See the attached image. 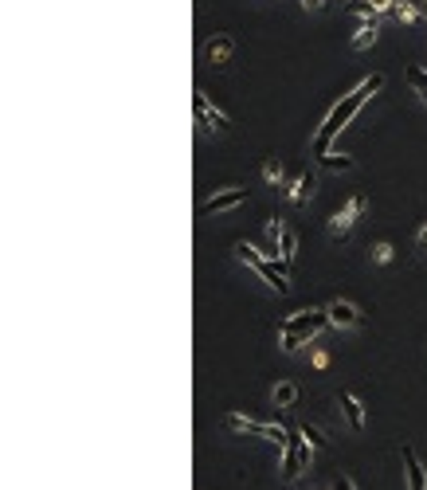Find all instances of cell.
<instances>
[{
	"label": "cell",
	"instance_id": "23",
	"mask_svg": "<svg viewBox=\"0 0 427 490\" xmlns=\"http://www.w3.org/2000/svg\"><path fill=\"white\" fill-rule=\"evenodd\" d=\"M372 259L388 263V259H392V244H377V247H372Z\"/></svg>",
	"mask_w": 427,
	"mask_h": 490
},
{
	"label": "cell",
	"instance_id": "25",
	"mask_svg": "<svg viewBox=\"0 0 427 490\" xmlns=\"http://www.w3.org/2000/svg\"><path fill=\"white\" fill-rule=\"evenodd\" d=\"M416 247H419V251H427V224H423V228H419V236H416Z\"/></svg>",
	"mask_w": 427,
	"mask_h": 490
},
{
	"label": "cell",
	"instance_id": "18",
	"mask_svg": "<svg viewBox=\"0 0 427 490\" xmlns=\"http://www.w3.org/2000/svg\"><path fill=\"white\" fill-rule=\"evenodd\" d=\"M263 177H267V181H283V161L267 157V165H263Z\"/></svg>",
	"mask_w": 427,
	"mask_h": 490
},
{
	"label": "cell",
	"instance_id": "27",
	"mask_svg": "<svg viewBox=\"0 0 427 490\" xmlns=\"http://www.w3.org/2000/svg\"><path fill=\"white\" fill-rule=\"evenodd\" d=\"M302 8H310V12H318V8H326V0H302Z\"/></svg>",
	"mask_w": 427,
	"mask_h": 490
},
{
	"label": "cell",
	"instance_id": "13",
	"mask_svg": "<svg viewBox=\"0 0 427 490\" xmlns=\"http://www.w3.org/2000/svg\"><path fill=\"white\" fill-rule=\"evenodd\" d=\"M377 32H380V28H377V16H365V24H360V32L357 35H353V47H369V43H377Z\"/></svg>",
	"mask_w": 427,
	"mask_h": 490
},
{
	"label": "cell",
	"instance_id": "15",
	"mask_svg": "<svg viewBox=\"0 0 427 490\" xmlns=\"http://www.w3.org/2000/svg\"><path fill=\"white\" fill-rule=\"evenodd\" d=\"M294 251H298V236H294V232L286 228L283 236H278V255H283V263H290V259H294Z\"/></svg>",
	"mask_w": 427,
	"mask_h": 490
},
{
	"label": "cell",
	"instance_id": "11",
	"mask_svg": "<svg viewBox=\"0 0 427 490\" xmlns=\"http://www.w3.org/2000/svg\"><path fill=\"white\" fill-rule=\"evenodd\" d=\"M337 404H341L345 420H349L353 428H365V408H360V400L353 397V392H337Z\"/></svg>",
	"mask_w": 427,
	"mask_h": 490
},
{
	"label": "cell",
	"instance_id": "24",
	"mask_svg": "<svg viewBox=\"0 0 427 490\" xmlns=\"http://www.w3.org/2000/svg\"><path fill=\"white\" fill-rule=\"evenodd\" d=\"M267 232H271V236L278 239V236H283V232H286V224L278 220V216H271V220H267Z\"/></svg>",
	"mask_w": 427,
	"mask_h": 490
},
{
	"label": "cell",
	"instance_id": "19",
	"mask_svg": "<svg viewBox=\"0 0 427 490\" xmlns=\"http://www.w3.org/2000/svg\"><path fill=\"white\" fill-rule=\"evenodd\" d=\"M349 12H353V16H377L372 0H349Z\"/></svg>",
	"mask_w": 427,
	"mask_h": 490
},
{
	"label": "cell",
	"instance_id": "10",
	"mask_svg": "<svg viewBox=\"0 0 427 490\" xmlns=\"http://www.w3.org/2000/svg\"><path fill=\"white\" fill-rule=\"evenodd\" d=\"M232 51H235V40H232V35H224V32H220V35H212V40L204 43V59H208V63H216V67H220V63H227V59H232Z\"/></svg>",
	"mask_w": 427,
	"mask_h": 490
},
{
	"label": "cell",
	"instance_id": "9",
	"mask_svg": "<svg viewBox=\"0 0 427 490\" xmlns=\"http://www.w3.org/2000/svg\"><path fill=\"white\" fill-rule=\"evenodd\" d=\"M326 314H329V326H345V330H357V326H360V310L353 302H341V298L329 302Z\"/></svg>",
	"mask_w": 427,
	"mask_h": 490
},
{
	"label": "cell",
	"instance_id": "26",
	"mask_svg": "<svg viewBox=\"0 0 427 490\" xmlns=\"http://www.w3.org/2000/svg\"><path fill=\"white\" fill-rule=\"evenodd\" d=\"M334 490H357V486H353V479H345V474H341V479L334 482Z\"/></svg>",
	"mask_w": 427,
	"mask_h": 490
},
{
	"label": "cell",
	"instance_id": "12",
	"mask_svg": "<svg viewBox=\"0 0 427 490\" xmlns=\"http://www.w3.org/2000/svg\"><path fill=\"white\" fill-rule=\"evenodd\" d=\"M314 193H318V177L306 169V173L298 177V185L290 188V196H294V204H306V200H314Z\"/></svg>",
	"mask_w": 427,
	"mask_h": 490
},
{
	"label": "cell",
	"instance_id": "20",
	"mask_svg": "<svg viewBox=\"0 0 427 490\" xmlns=\"http://www.w3.org/2000/svg\"><path fill=\"white\" fill-rule=\"evenodd\" d=\"M302 440H306V443H314V448H321V443H326V435H321V431L318 428H310V423H302Z\"/></svg>",
	"mask_w": 427,
	"mask_h": 490
},
{
	"label": "cell",
	"instance_id": "28",
	"mask_svg": "<svg viewBox=\"0 0 427 490\" xmlns=\"http://www.w3.org/2000/svg\"><path fill=\"white\" fill-rule=\"evenodd\" d=\"M372 8H377V12H385V8H392V0H372Z\"/></svg>",
	"mask_w": 427,
	"mask_h": 490
},
{
	"label": "cell",
	"instance_id": "6",
	"mask_svg": "<svg viewBox=\"0 0 427 490\" xmlns=\"http://www.w3.org/2000/svg\"><path fill=\"white\" fill-rule=\"evenodd\" d=\"M365 208H369V200L357 193L349 204H345V208H337L334 216H329V236L345 239V236H349V228H353V220H357V216H365Z\"/></svg>",
	"mask_w": 427,
	"mask_h": 490
},
{
	"label": "cell",
	"instance_id": "17",
	"mask_svg": "<svg viewBox=\"0 0 427 490\" xmlns=\"http://www.w3.org/2000/svg\"><path fill=\"white\" fill-rule=\"evenodd\" d=\"M404 75H408V83L416 86V91L423 94V102H427V71H419V67H408V71H404Z\"/></svg>",
	"mask_w": 427,
	"mask_h": 490
},
{
	"label": "cell",
	"instance_id": "5",
	"mask_svg": "<svg viewBox=\"0 0 427 490\" xmlns=\"http://www.w3.org/2000/svg\"><path fill=\"white\" fill-rule=\"evenodd\" d=\"M310 459H314V443L290 440V443H286V455H283V479L294 482L302 471H306V467H310Z\"/></svg>",
	"mask_w": 427,
	"mask_h": 490
},
{
	"label": "cell",
	"instance_id": "8",
	"mask_svg": "<svg viewBox=\"0 0 427 490\" xmlns=\"http://www.w3.org/2000/svg\"><path fill=\"white\" fill-rule=\"evenodd\" d=\"M247 200V188H224V193L208 196V200L200 204L204 216H212V212H227V208H239V204Z\"/></svg>",
	"mask_w": 427,
	"mask_h": 490
},
{
	"label": "cell",
	"instance_id": "14",
	"mask_svg": "<svg viewBox=\"0 0 427 490\" xmlns=\"http://www.w3.org/2000/svg\"><path fill=\"white\" fill-rule=\"evenodd\" d=\"M275 404L278 408H294V404H298V384H294V380H283V384L275 389Z\"/></svg>",
	"mask_w": 427,
	"mask_h": 490
},
{
	"label": "cell",
	"instance_id": "22",
	"mask_svg": "<svg viewBox=\"0 0 427 490\" xmlns=\"http://www.w3.org/2000/svg\"><path fill=\"white\" fill-rule=\"evenodd\" d=\"M302 346H306V338H298V334H283V349H286V353H298Z\"/></svg>",
	"mask_w": 427,
	"mask_h": 490
},
{
	"label": "cell",
	"instance_id": "16",
	"mask_svg": "<svg viewBox=\"0 0 427 490\" xmlns=\"http://www.w3.org/2000/svg\"><path fill=\"white\" fill-rule=\"evenodd\" d=\"M326 169H337V173H345V169H353V157L349 153H326V157H318Z\"/></svg>",
	"mask_w": 427,
	"mask_h": 490
},
{
	"label": "cell",
	"instance_id": "3",
	"mask_svg": "<svg viewBox=\"0 0 427 490\" xmlns=\"http://www.w3.org/2000/svg\"><path fill=\"white\" fill-rule=\"evenodd\" d=\"M326 326H329V314L326 310H298V314H290V318L278 321V334H298V338L310 341L314 334L326 330Z\"/></svg>",
	"mask_w": 427,
	"mask_h": 490
},
{
	"label": "cell",
	"instance_id": "7",
	"mask_svg": "<svg viewBox=\"0 0 427 490\" xmlns=\"http://www.w3.org/2000/svg\"><path fill=\"white\" fill-rule=\"evenodd\" d=\"M193 110H196V122H200V126H212V130H227V126H232L227 114H220L216 106L208 102V94H204V91L193 94Z\"/></svg>",
	"mask_w": 427,
	"mask_h": 490
},
{
	"label": "cell",
	"instance_id": "4",
	"mask_svg": "<svg viewBox=\"0 0 427 490\" xmlns=\"http://www.w3.org/2000/svg\"><path fill=\"white\" fill-rule=\"evenodd\" d=\"M227 428H232V431H247V435H263V440L278 443V448H286V443H290L283 428H275V423H263V420H247V416H239V412L227 416Z\"/></svg>",
	"mask_w": 427,
	"mask_h": 490
},
{
	"label": "cell",
	"instance_id": "1",
	"mask_svg": "<svg viewBox=\"0 0 427 490\" xmlns=\"http://www.w3.org/2000/svg\"><path fill=\"white\" fill-rule=\"evenodd\" d=\"M380 86H385V75H369V79H360V83L353 86V91L345 94L341 102H337L334 110H329V118L321 122V130L314 134V157H326V153H329V142H334V137L341 134V130L349 126L353 118H357V110L380 91Z\"/></svg>",
	"mask_w": 427,
	"mask_h": 490
},
{
	"label": "cell",
	"instance_id": "21",
	"mask_svg": "<svg viewBox=\"0 0 427 490\" xmlns=\"http://www.w3.org/2000/svg\"><path fill=\"white\" fill-rule=\"evenodd\" d=\"M396 16H400V24H416V4H408V0H404V4H396Z\"/></svg>",
	"mask_w": 427,
	"mask_h": 490
},
{
	"label": "cell",
	"instance_id": "2",
	"mask_svg": "<svg viewBox=\"0 0 427 490\" xmlns=\"http://www.w3.org/2000/svg\"><path fill=\"white\" fill-rule=\"evenodd\" d=\"M235 259H243L247 267H255L263 275V283H267L271 290H278V295H290V275H286L283 267H278L275 259H267V255H259L251 244H235Z\"/></svg>",
	"mask_w": 427,
	"mask_h": 490
}]
</instances>
